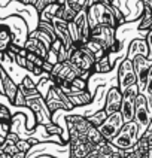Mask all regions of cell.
I'll use <instances>...</instances> for the list:
<instances>
[{
  "label": "cell",
  "instance_id": "ffe728a7",
  "mask_svg": "<svg viewBox=\"0 0 152 158\" xmlns=\"http://www.w3.org/2000/svg\"><path fill=\"white\" fill-rule=\"evenodd\" d=\"M67 97L70 98V102L73 106L88 105V103H91V100H92V96H91V93H89L88 89H87V91H79V93H72V94H69Z\"/></svg>",
  "mask_w": 152,
  "mask_h": 158
},
{
  "label": "cell",
  "instance_id": "e575fe53",
  "mask_svg": "<svg viewBox=\"0 0 152 158\" xmlns=\"http://www.w3.org/2000/svg\"><path fill=\"white\" fill-rule=\"evenodd\" d=\"M143 137H146L149 142H152V123L149 124V127L146 128V131L143 133Z\"/></svg>",
  "mask_w": 152,
  "mask_h": 158
},
{
  "label": "cell",
  "instance_id": "8d00e7d4",
  "mask_svg": "<svg viewBox=\"0 0 152 158\" xmlns=\"http://www.w3.org/2000/svg\"><path fill=\"white\" fill-rule=\"evenodd\" d=\"M27 154H24V152H17L15 155H12V158H26Z\"/></svg>",
  "mask_w": 152,
  "mask_h": 158
},
{
  "label": "cell",
  "instance_id": "ac0fdd59",
  "mask_svg": "<svg viewBox=\"0 0 152 158\" xmlns=\"http://www.w3.org/2000/svg\"><path fill=\"white\" fill-rule=\"evenodd\" d=\"M136 55H143V57L148 58V44H146V40L136 39V40H133V42L130 44L127 58H128V60H133Z\"/></svg>",
  "mask_w": 152,
  "mask_h": 158
},
{
  "label": "cell",
  "instance_id": "277c9868",
  "mask_svg": "<svg viewBox=\"0 0 152 158\" xmlns=\"http://www.w3.org/2000/svg\"><path fill=\"white\" fill-rule=\"evenodd\" d=\"M91 42L97 44L107 55H110L112 46L116 44V28L109 26H97L96 28L91 30Z\"/></svg>",
  "mask_w": 152,
  "mask_h": 158
},
{
  "label": "cell",
  "instance_id": "9c48e42d",
  "mask_svg": "<svg viewBox=\"0 0 152 158\" xmlns=\"http://www.w3.org/2000/svg\"><path fill=\"white\" fill-rule=\"evenodd\" d=\"M124 118L121 112H116L113 115H109L106 118V121L98 127V131L103 136V139L107 142H110L115 137L118 133L121 131V128L124 127Z\"/></svg>",
  "mask_w": 152,
  "mask_h": 158
},
{
  "label": "cell",
  "instance_id": "ba28073f",
  "mask_svg": "<svg viewBox=\"0 0 152 158\" xmlns=\"http://www.w3.org/2000/svg\"><path fill=\"white\" fill-rule=\"evenodd\" d=\"M133 85H137V76L134 72L133 61L128 58H124L118 69V88L121 93H124L125 89H128Z\"/></svg>",
  "mask_w": 152,
  "mask_h": 158
},
{
  "label": "cell",
  "instance_id": "2e32d148",
  "mask_svg": "<svg viewBox=\"0 0 152 158\" xmlns=\"http://www.w3.org/2000/svg\"><path fill=\"white\" fill-rule=\"evenodd\" d=\"M24 49H26L27 52H31V54L39 55V57H42L43 60H46V57H48V48L40 40H37L36 37H33V36H28L26 39Z\"/></svg>",
  "mask_w": 152,
  "mask_h": 158
},
{
  "label": "cell",
  "instance_id": "4fadbf2b",
  "mask_svg": "<svg viewBox=\"0 0 152 158\" xmlns=\"http://www.w3.org/2000/svg\"><path fill=\"white\" fill-rule=\"evenodd\" d=\"M18 93V85L14 82V79L8 75V72L0 64V94L5 96L9 100V103H14Z\"/></svg>",
  "mask_w": 152,
  "mask_h": 158
},
{
  "label": "cell",
  "instance_id": "d590c367",
  "mask_svg": "<svg viewBox=\"0 0 152 158\" xmlns=\"http://www.w3.org/2000/svg\"><path fill=\"white\" fill-rule=\"evenodd\" d=\"M142 3H143V8L152 10V0H142Z\"/></svg>",
  "mask_w": 152,
  "mask_h": 158
},
{
  "label": "cell",
  "instance_id": "9a60e30c",
  "mask_svg": "<svg viewBox=\"0 0 152 158\" xmlns=\"http://www.w3.org/2000/svg\"><path fill=\"white\" fill-rule=\"evenodd\" d=\"M121 103H122V93L118 87H112L109 89L105 102V112L109 115H113L121 110Z\"/></svg>",
  "mask_w": 152,
  "mask_h": 158
},
{
  "label": "cell",
  "instance_id": "603a6c76",
  "mask_svg": "<svg viewBox=\"0 0 152 158\" xmlns=\"http://www.w3.org/2000/svg\"><path fill=\"white\" fill-rule=\"evenodd\" d=\"M28 36H33V37H36V39H37V40H40V42H42V44L48 48V51H49V48H51V44L55 40V39H52V37L48 35L46 31L40 30V28H36L35 31H31Z\"/></svg>",
  "mask_w": 152,
  "mask_h": 158
},
{
  "label": "cell",
  "instance_id": "d4e9b609",
  "mask_svg": "<svg viewBox=\"0 0 152 158\" xmlns=\"http://www.w3.org/2000/svg\"><path fill=\"white\" fill-rule=\"evenodd\" d=\"M87 88H88L87 81H84L82 78H76L70 84V89H72L70 94L72 93H79V91H87Z\"/></svg>",
  "mask_w": 152,
  "mask_h": 158
},
{
  "label": "cell",
  "instance_id": "f35d334b",
  "mask_svg": "<svg viewBox=\"0 0 152 158\" xmlns=\"http://www.w3.org/2000/svg\"><path fill=\"white\" fill-rule=\"evenodd\" d=\"M6 142V137H3V136H0V148L3 146V143Z\"/></svg>",
  "mask_w": 152,
  "mask_h": 158
},
{
  "label": "cell",
  "instance_id": "60d3db41",
  "mask_svg": "<svg viewBox=\"0 0 152 158\" xmlns=\"http://www.w3.org/2000/svg\"><path fill=\"white\" fill-rule=\"evenodd\" d=\"M151 30H152V28H151Z\"/></svg>",
  "mask_w": 152,
  "mask_h": 158
},
{
  "label": "cell",
  "instance_id": "d6986e66",
  "mask_svg": "<svg viewBox=\"0 0 152 158\" xmlns=\"http://www.w3.org/2000/svg\"><path fill=\"white\" fill-rule=\"evenodd\" d=\"M10 128H12V115L8 110V107L3 106L0 109V136L8 137Z\"/></svg>",
  "mask_w": 152,
  "mask_h": 158
},
{
  "label": "cell",
  "instance_id": "30bf717a",
  "mask_svg": "<svg viewBox=\"0 0 152 158\" xmlns=\"http://www.w3.org/2000/svg\"><path fill=\"white\" fill-rule=\"evenodd\" d=\"M139 94L137 85H133L122 93V103H121V115L124 118V123H131L134 121V106H136V98Z\"/></svg>",
  "mask_w": 152,
  "mask_h": 158
},
{
  "label": "cell",
  "instance_id": "ab89813d",
  "mask_svg": "<svg viewBox=\"0 0 152 158\" xmlns=\"http://www.w3.org/2000/svg\"><path fill=\"white\" fill-rule=\"evenodd\" d=\"M2 107H3V105H0V109H2Z\"/></svg>",
  "mask_w": 152,
  "mask_h": 158
},
{
  "label": "cell",
  "instance_id": "8fae6325",
  "mask_svg": "<svg viewBox=\"0 0 152 158\" xmlns=\"http://www.w3.org/2000/svg\"><path fill=\"white\" fill-rule=\"evenodd\" d=\"M131 61H133L134 72H136V76H137L139 93H145L146 84H148V75H149V69H151V66H152V61H149L143 55H136Z\"/></svg>",
  "mask_w": 152,
  "mask_h": 158
},
{
  "label": "cell",
  "instance_id": "f546056e",
  "mask_svg": "<svg viewBox=\"0 0 152 158\" xmlns=\"http://www.w3.org/2000/svg\"><path fill=\"white\" fill-rule=\"evenodd\" d=\"M45 131L48 133V134H51V136H55V134H61V128H60V125L58 124H48V125H45Z\"/></svg>",
  "mask_w": 152,
  "mask_h": 158
},
{
  "label": "cell",
  "instance_id": "5b68a950",
  "mask_svg": "<svg viewBox=\"0 0 152 158\" xmlns=\"http://www.w3.org/2000/svg\"><path fill=\"white\" fill-rule=\"evenodd\" d=\"M26 106L33 112V115H35V118H36V123L43 124V125H48V124L52 123V114L48 109L46 102H45V98L40 94L28 97Z\"/></svg>",
  "mask_w": 152,
  "mask_h": 158
},
{
  "label": "cell",
  "instance_id": "484cf974",
  "mask_svg": "<svg viewBox=\"0 0 152 158\" xmlns=\"http://www.w3.org/2000/svg\"><path fill=\"white\" fill-rule=\"evenodd\" d=\"M58 2H60V0H37L33 8H35L39 14H42L48 6H51V5H54V3H58Z\"/></svg>",
  "mask_w": 152,
  "mask_h": 158
},
{
  "label": "cell",
  "instance_id": "4316f807",
  "mask_svg": "<svg viewBox=\"0 0 152 158\" xmlns=\"http://www.w3.org/2000/svg\"><path fill=\"white\" fill-rule=\"evenodd\" d=\"M2 151H3L5 154H9V155H15L17 152H19V151L17 149V145H15V142L9 140V139H6V142L3 143Z\"/></svg>",
  "mask_w": 152,
  "mask_h": 158
},
{
  "label": "cell",
  "instance_id": "52a82bcc",
  "mask_svg": "<svg viewBox=\"0 0 152 158\" xmlns=\"http://www.w3.org/2000/svg\"><path fill=\"white\" fill-rule=\"evenodd\" d=\"M69 61L72 64H75L76 67H79L82 72H91L92 73V67H94V64H96V57H94V54L89 51L88 46H79V48H76L70 55V60Z\"/></svg>",
  "mask_w": 152,
  "mask_h": 158
},
{
  "label": "cell",
  "instance_id": "3957f363",
  "mask_svg": "<svg viewBox=\"0 0 152 158\" xmlns=\"http://www.w3.org/2000/svg\"><path fill=\"white\" fill-rule=\"evenodd\" d=\"M140 139V133H139V125L131 121V123H125L124 127L121 128V131L116 134L115 137L110 140V143L118 148V149H131L136 146V143Z\"/></svg>",
  "mask_w": 152,
  "mask_h": 158
},
{
  "label": "cell",
  "instance_id": "f1b7e54d",
  "mask_svg": "<svg viewBox=\"0 0 152 158\" xmlns=\"http://www.w3.org/2000/svg\"><path fill=\"white\" fill-rule=\"evenodd\" d=\"M15 145H17V149L19 151V152H24V154H27V152L30 151V148H31L30 142L26 140V139H19Z\"/></svg>",
  "mask_w": 152,
  "mask_h": 158
},
{
  "label": "cell",
  "instance_id": "5bb4252c",
  "mask_svg": "<svg viewBox=\"0 0 152 158\" xmlns=\"http://www.w3.org/2000/svg\"><path fill=\"white\" fill-rule=\"evenodd\" d=\"M51 24H52L54 30H55V36L58 40H61L63 46L66 49H70L73 46V40H72L70 28H69V23L58 19V18H51Z\"/></svg>",
  "mask_w": 152,
  "mask_h": 158
},
{
  "label": "cell",
  "instance_id": "8992f818",
  "mask_svg": "<svg viewBox=\"0 0 152 158\" xmlns=\"http://www.w3.org/2000/svg\"><path fill=\"white\" fill-rule=\"evenodd\" d=\"M45 102H46L48 109L51 110V114H54L55 110H60V109H63V110H72L75 107L72 105L70 98L66 96L58 87H54V85L49 88L48 94L45 97Z\"/></svg>",
  "mask_w": 152,
  "mask_h": 158
},
{
  "label": "cell",
  "instance_id": "6da1fadb",
  "mask_svg": "<svg viewBox=\"0 0 152 158\" xmlns=\"http://www.w3.org/2000/svg\"><path fill=\"white\" fill-rule=\"evenodd\" d=\"M112 5L113 3H110L107 0H100L87 8V15H88V23L91 30L96 28L97 26H109L113 28L119 27L115 15H113Z\"/></svg>",
  "mask_w": 152,
  "mask_h": 158
},
{
  "label": "cell",
  "instance_id": "7a4b0ae2",
  "mask_svg": "<svg viewBox=\"0 0 152 158\" xmlns=\"http://www.w3.org/2000/svg\"><path fill=\"white\" fill-rule=\"evenodd\" d=\"M134 123L139 125V133L140 137L143 133L146 131V128L152 123V98L139 93L136 98V106H134Z\"/></svg>",
  "mask_w": 152,
  "mask_h": 158
},
{
  "label": "cell",
  "instance_id": "cb8c5ba5",
  "mask_svg": "<svg viewBox=\"0 0 152 158\" xmlns=\"http://www.w3.org/2000/svg\"><path fill=\"white\" fill-rule=\"evenodd\" d=\"M106 118H107V114L105 112V109H101V110H97L96 114H92V115H89V116H87V119H88L89 123L92 124L94 127H100L101 124L106 121Z\"/></svg>",
  "mask_w": 152,
  "mask_h": 158
},
{
  "label": "cell",
  "instance_id": "44dd1931",
  "mask_svg": "<svg viewBox=\"0 0 152 158\" xmlns=\"http://www.w3.org/2000/svg\"><path fill=\"white\" fill-rule=\"evenodd\" d=\"M112 69H113V64L110 61V57L105 55L96 61L94 67H92V73H109Z\"/></svg>",
  "mask_w": 152,
  "mask_h": 158
},
{
  "label": "cell",
  "instance_id": "83f0119b",
  "mask_svg": "<svg viewBox=\"0 0 152 158\" xmlns=\"http://www.w3.org/2000/svg\"><path fill=\"white\" fill-rule=\"evenodd\" d=\"M27 61L33 63L35 66L37 67H43V64L46 60H43L42 57H39V55H36V54H31V52H27Z\"/></svg>",
  "mask_w": 152,
  "mask_h": 158
},
{
  "label": "cell",
  "instance_id": "836d02e7",
  "mask_svg": "<svg viewBox=\"0 0 152 158\" xmlns=\"http://www.w3.org/2000/svg\"><path fill=\"white\" fill-rule=\"evenodd\" d=\"M15 64H18L19 67H23V69H26L27 66V57H23V55H15Z\"/></svg>",
  "mask_w": 152,
  "mask_h": 158
},
{
  "label": "cell",
  "instance_id": "7c38bea8",
  "mask_svg": "<svg viewBox=\"0 0 152 158\" xmlns=\"http://www.w3.org/2000/svg\"><path fill=\"white\" fill-rule=\"evenodd\" d=\"M73 26L76 30V36H78V46H84L89 42L91 37V28H89L88 23V15H87V8H82L78 17L75 18Z\"/></svg>",
  "mask_w": 152,
  "mask_h": 158
},
{
  "label": "cell",
  "instance_id": "4dcf8cb0",
  "mask_svg": "<svg viewBox=\"0 0 152 158\" xmlns=\"http://www.w3.org/2000/svg\"><path fill=\"white\" fill-rule=\"evenodd\" d=\"M14 106H26L27 105V98H26V96L23 94V91L18 88V93H17V97H15V100H14V103H12Z\"/></svg>",
  "mask_w": 152,
  "mask_h": 158
},
{
  "label": "cell",
  "instance_id": "74e56055",
  "mask_svg": "<svg viewBox=\"0 0 152 158\" xmlns=\"http://www.w3.org/2000/svg\"><path fill=\"white\" fill-rule=\"evenodd\" d=\"M0 158H12V155H9V154H5V152H2V154H0Z\"/></svg>",
  "mask_w": 152,
  "mask_h": 158
},
{
  "label": "cell",
  "instance_id": "d6a6232c",
  "mask_svg": "<svg viewBox=\"0 0 152 158\" xmlns=\"http://www.w3.org/2000/svg\"><path fill=\"white\" fill-rule=\"evenodd\" d=\"M145 91H148V96L145 94L146 97H152V66L151 69H149V75H148V84H146V89Z\"/></svg>",
  "mask_w": 152,
  "mask_h": 158
},
{
  "label": "cell",
  "instance_id": "e0dca14e",
  "mask_svg": "<svg viewBox=\"0 0 152 158\" xmlns=\"http://www.w3.org/2000/svg\"><path fill=\"white\" fill-rule=\"evenodd\" d=\"M12 44H14V33L10 27L6 24H0V54L6 52Z\"/></svg>",
  "mask_w": 152,
  "mask_h": 158
},
{
  "label": "cell",
  "instance_id": "1f68e13d",
  "mask_svg": "<svg viewBox=\"0 0 152 158\" xmlns=\"http://www.w3.org/2000/svg\"><path fill=\"white\" fill-rule=\"evenodd\" d=\"M146 44H148V60L152 61V30L148 31V35H146Z\"/></svg>",
  "mask_w": 152,
  "mask_h": 158
},
{
  "label": "cell",
  "instance_id": "7402d4cb",
  "mask_svg": "<svg viewBox=\"0 0 152 158\" xmlns=\"http://www.w3.org/2000/svg\"><path fill=\"white\" fill-rule=\"evenodd\" d=\"M151 28H152V10L143 8V12L140 15V23H139V30L149 31Z\"/></svg>",
  "mask_w": 152,
  "mask_h": 158
}]
</instances>
